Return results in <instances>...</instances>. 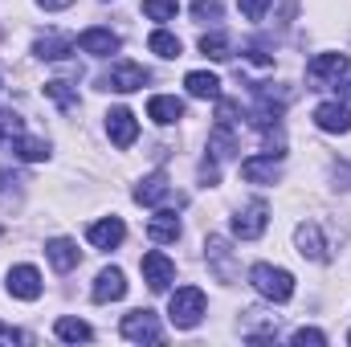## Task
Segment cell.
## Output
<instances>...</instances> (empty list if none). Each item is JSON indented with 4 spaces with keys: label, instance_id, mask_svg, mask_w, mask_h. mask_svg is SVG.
Returning a JSON list of instances; mask_svg holds the SVG:
<instances>
[{
    "label": "cell",
    "instance_id": "obj_1",
    "mask_svg": "<svg viewBox=\"0 0 351 347\" xmlns=\"http://www.w3.org/2000/svg\"><path fill=\"white\" fill-rule=\"evenodd\" d=\"M250 282H254V290L262 298H269V302H290V294H294V274L290 270H278V265H265V261H258L250 270Z\"/></svg>",
    "mask_w": 351,
    "mask_h": 347
},
{
    "label": "cell",
    "instance_id": "obj_2",
    "mask_svg": "<svg viewBox=\"0 0 351 347\" xmlns=\"http://www.w3.org/2000/svg\"><path fill=\"white\" fill-rule=\"evenodd\" d=\"M168 319L180 331H192L204 319V290L200 286H180L172 294V302H168Z\"/></svg>",
    "mask_w": 351,
    "mask_h": 347
},
{
    "label": "cell",
    "instance_id": "obj_3",
    "mask_svg": "<svg viewBox=\"0 0 351 347\" xmlns=\"http://www.w3.org/2000/svg\"><path fill=\"white\" fill-rule=\"evenodd\" d=\"M123 335L135 344H160L164 327H160L156 311H131V315H123Z\"/></svg>",
    "mask_w": 351,
    "mask_h": 347
},
{
    "label": "cell",
    "instance_id": "obj_4",
    "mask_svg": "<svg viewBox=\"0 0 351 347\" xmlns=\"http://www.w3.org/2000/svg\"><path fill=\"white\" fill-rule=\"evenodd\" d=\"M265 221H269V208H265V200L245 204V208L233 217V237H241V241H258V237L265 233Z\"/></svg>",
    "mask_w": 351,
    "mask_h": 347
},
{
    "label": "cell",
    "instance_id": "obj_5",
    "mask_svg": "<svg viewBox=\"0 0 351 347\" xmlns=\"http://www.w3.org/2000/svg\"><path fill=\"white\" fill-rule=\"evenodd\" d=\"M143 82H147V70L135 66V62H114V66L102 74V86L119 90V94H131V90H139Z\"/></svg>",
    "mask_w": 351,
    "mask_h": 347
},
{
    "label": "cell",
    "instance_id": "obj_6",
    "mask_svg": "<svg viewBox=\"0 0 351 347\" xmlns=\"http://www.w3.org/2000/svg\"><path fill=\"white\" fill-rule=\"evenodd\" d=\"M348 53H319L311 66H306V78L315 82V86H327V82H339L343 74H348Z\"/></svg>",
    "mask_w": 351,
    "mask_h": 347
},
{
    "label": "cell",
    "instance_id": "obj_7",
    "mask_svg": "<svg viewBox=\"0 0 351 347\" xmlns=\"http://www.w3.org/2000/svg\"><path fill=\"white\" fill-rule=\"evenodd\" d=\"M143 282L156 290V294H164L168 286H172V278H176V265H172V258H164L160 250H152V254H143Z\"/></svg>",
    "mask_w": 351,
    "mask_h": 347
},
{
    "label": "cell",
    "instance_id": "obj_8",
    "mask_svg": "<svg viewBox=\"0 0 351 347\" xmlns=\"http://www.w3.org/2000/svg\"><path fill=\"white\" fill-rule=\"evenodd\" d=\"M106 135H110L114 147H131V143L139 139V123H135V115H131L127 106H114V110L106 115Z\"/></svg>",
    "mask_w": 351,
    "mask_h": 347
},
{
    "label": "cell",
    "instance_id": "obj_9",
    "mask_svg": "<svg viewBox=\"0 0 351 347\" xmlns=\"http://www.w3.org/2000/svg\"><path fill=\"white\" fill-rule=\"evenodd\" d=\"M315 123H319L323 131H331V135H348L351 131V110L339 102V98L319 102V106H315Z\"/></svg>",
    "mask_w": 351,
    "mask_h": 347
},
{
    "label": "cell",
    "instance_id": "obj_10",
    "mask_svg": "<svg viewBox=\"0 0 351 347\" xmlns=\"http://www.w3.org/2000/svg\"><path fill=\"white\" fill-rule=\"evenodd\" d=\"M8 294L33 302V298L41 294V274H37L33 265H12V270H8Z\"/></svg>",
    "mask_w": 351,
    "mask_h": 347
},
{
    "label": "cell",
    "instance_id": "obj_11",
    "mask_svg": "<svg viewBox=\"0 0 351 347\" xmlns=\"http://www.w3.org/2000/svg\"><path fill=\"white\" fill-rule=\"evenodd\" d=\"M90 246L94 250H114V246H123V237H127V225L119 221V217H106V221H94L86 229Z\"/></svg>",
    "mask_w": 351,
    "mask_h": 347
},
{
    "label": "cell",
    "instance_id": "obj_12",
    "mask_svg": "<svg viewBox=\"0 0 351 347\" xmlns=\"http://www.w3.org/2000/svg\"><path fill=\"white\" fill-rule=\"evenodd\" d=\"M127 294V278H123V270H102L98 278H94V290H90V298L94 302H119Z\"/></svg>",
    "mask_w": 351,
    "mask_h": 347
},
{
    "label": "cell",
    "instance_id": "obj_13",
    "mask_svg": "<svg viewBox=\"0 0 351 347\" xmlns=\"http://www.w3.org/2000/svg\"><path fill=\"white\" fill-rule=\"evenodd\" d=\"M78 49H82V53H94V58L119 53V33H110V29H86V33L78 37Z\"/></svg>",
    "mask_w": 351,
    "mask_h": 347
},
{
    "label": "cell",
    "instance_id": "obj_14",
    "mask_svg": "<svg viewBox=\"0 0 351 347\" xmlns=\"http://www.w3.org/2000/svg\"><path fill=\"white\" fill-rule=\"evenodd\" d=\"M168 192H172V184H168V176L164 172H152V176H143V180L135 184V200L147 204V208H156Z\"/></svg>",
    "mask_w": 351,
    "mask_h": 347
},
{
    "label": "cell",
    "instance_id": "obj_15",
    "mask_svg": "<svg viewBox=\"0 0 351 347\" xmlns=\"http://www.w3.org/2000/svg\"><path fill=\"white\" fill-rule=\"evenodd\" d=\"M294 241H298V254L311 261H327V241L319 233V225H298L294 229Z\"/></svg>",
    "mask_w": 351,
    "mask_h": 347
},
{
    "label": "cell",
    "instance_id": "obj_16",
    "mask_svg": "<svg viewBox=\"0 0 351 347\" xmlns=\"http://www.w3.org/2000/svg\"><path fill=\"white\" fill-rule=\"evenodd\" d=\"M147 119H156L160 127L180 123V119H184V102H180L176 94H156V98L147 102Z\"/></svg>",
    "mask_w": 351,
    "mask_h": 347
},
{
    "label": "cell",
    "instance_id": "obj_17",
    "mask_svg": "<svg viewBox=\"0 0 351 347\" xmlns=\"http://www.w3.org/2000/svg\"><path fill=\"white\" fill-rule=\"evenodd\" d=\"M45 258L53 261V270H62V274H70L78 261H82V254H78V246L70 241V237H53L49 246H45Z\"/></svg>",
    "mask_w": 351,
    "mask_h": 347
},
{
    "label": "cell",
    "instance_id": "obj_18",
    "mask_svg": "<svg viewBox=\"0 0 351 347\" xmlns=\"http://www.w3.org/2000/svg\"><path fill=\"white\" fill-rule=\"evenodd\" d=\"M180 233H184V229H180V217H176V213H156V217L147 221V237H152L156 246H172Z\"/></svg>",
    "mask_w": 351,
    "mask_h": 347
},
{
    "label": "cell",
    "instance_id": "obj_19",
    "mask_svg": "<svg viewBox=\"0 0 351 347\" xmlns=\"http://www.w3.org/2000/svg\"><path fill=\"white\" fill-rule=\"evenodd\" d=\"M70 49H74V37H66V33H45V37L33 45V53L45 58V62H62Z\"/></svg>",
    "mask_w": 351,
    "mask_h": 347
},
{
    "label": "cell",
    "instance_id": "obj_20",
    "mask_svg": "<svg viewBox=\"0 0 351 347\" xmlns=\"http://www.w3.org/2000/svg\"><path fill=\"white\" fill-rule=\"evenodd\" d=\"M241 176L250 180V184H274L282 168H278V156H265V160H245L241 164Z\"/></svg>",
    "mask_w": 351,
    "mask_h": 347
},
{
    "label": "cell",
    "instance_id": "obj_21",
    "mask_svg": "<svg viewBox=\"0 0 351 347\" xmlns=\"http://www.w3.org/2000/svg\"><path fill=\"white\" fill-rule=\"evenodd\" d=\"M184 86H188V94L192 98H221V78L217 74H204V70H192L188 78H184Z\"/></svg>",
    "mask_w": 351,
    "mask_h": 347
},
{
    "label": "cell",
    "instance_id": "obj_22",
    "mask_svg": "<svg viewBox=\"0 0 351 347\" xmlns=\"http://www.w3.org/2000/svg\"><path fill=\"white\" fill-rule=\"evenodd\" d=\"M208 261H213V270H217V278L221 282H229L233 278V261H229V241L225 237H208Z\"/></svg>",
    "mask_w": 351,
    "mask_h": 347
},
{
    "label": "cell",
    "instance_id": "obj_23",
    "mask_svg": "<svg viewBox=\"0 0 351 347\" xmlns=\"http://www.w3.org/2000/svg\"><path fill=\"white\" fill-rule=\"evenodd\" d=\"M58 339H66V344H86V339H94V331H90V323H82V319H58Z\"/></svg>",
    "mask_w": 351,
    "mask_h": 347
},
{
    "label": "cell",
    "instance_id": "obj_24",
    "mask_svg": "<svg viewBox=\"0 0 351 347\" xmlns=\"http://www.w3.org/2000/svg\"><path fill=\"white\" fill-rule=\"evenodd\" d=\"M12 152H16L21 160L37 164V160H45V156H49V143H45V139H29V135H16V139H12Z\"/></svg>",
    "mask_w": 351,
    "mask_h": 347
},
{
    "label": "cell",
    "instance_id": "obj_25",
    "mask_svg": "<svg viewBox=\"0 0 351 347\" xmlns=\"http://www.w3.org/2000/svg\"><path fill=\"white\" fill-rule=\"evenodd\" d=\"M45 98H53L62 110H78V90L70 86V82H62V78L45 82Z\"/></svg>",
    "mask_w": 351,
    "mask_h": 347
},
{
    "label": "cell",
    "instance_id": "obj_26",
    "mask_svg": "<svg viewBox=\"0 0 351 347\" xmlns=\"http://www.w3.org/2000/svg\"><path fill=\"white\" fill-rule=\"evenodd\" d=\"M200 53L204 58H213V62H229L233 53H229V37L225 33H204L200 37Z\"/></svg>",
    "mask_w": 351,
    "mask_h": 347
},
{
    "label": "cell",
    "instance_id": "obj_27",
    "mask_svg": "<svg viewBox=\"0 0 351 347\" xmlns=\"http://www.w3.org/2000/svg\"><path fill=\"white\" fill-rule=\"evenodd\" d=\"M147 49L160 53V58H180V37H172L168 29H156V33L147 37Z\"/></svg>",
    "mask_w": 351,
    "mask_h": 347
},
{
    "label": "cell",
    "instance_id": "obj_28",
    "mask_svg": "<svg viewBox=\"0 0 351 347\" xmlns=\"http://www.w3.org/2000/svg\"><path fill=\"white\" fill-rule=\"evenodd\" d=\"M143 12H147L152 21H176L180 4H176V0H143Z\"/></svg>",
    "mask_w": 351,
    "mask_h": 347
},
{
    "label": "cell",
    "instance_id": "obj_29",
    "mask_svg": "<svg viewBox=\"0 0 351 347\" xmlns=\"http://www.w3.org/2000/svg\"><path fill=\"white\" fill-rule=\"evenodd\" d=\"M192 16L196 21H221V4L217 0H196L192 4Z\"/></svg>",
    "mask_w": 351,
    "mask_h": 347
},
{
    "label": "cell",
    "instance_id": "obj_30",
    "mask_svg": "<svg viewBox=\"0 0 351 347\" xmlns=\"http://www.w3.org/2000/svg\"><path fill=\"white\" fill-rule=\"evenodd\" d=\"M323 347L327 344V335H323V331H315V327H302V331H294V347Z\"/></svg>",
    "mask_w": 351,
    "mask_h": 347
},
{
    "label": "cell",
    "instance_id": "obj_31",
    "mask_svg": "<svg viewBox=\"0 0 351 347\" xmlns=\"http://www.w3.org/2000/svg\"><path fill=\"white\" fill-rule=\"evenodd\" d=\"M237 8L250 16V21H262L265 16V8H269V0H237Z\"/></svg>",
    "mask_w": 351,
    "mask_h": 347
},
{
    "label": "cell",
    "instance_id": "obj_32",
    "mask_svg": "<svg viewBox=\"0 0 351 347\" xmlns=\"http://www.w3.org/2000/svg\"><path fill=\"white\" fill-rule=\"evenodd\" d=\"M0 344H25V335H21L16 327H4V323H0Z\"/></svg>",
    "mask_w": 351,
    "mask_h": 347
},
{
    "label": "cell",
    "instance_id": "obj_33",
    "mask_svg": "<svg viewBox=\"0 0 351 347\" xmlns=\"http://www.w3.org/2000/svg\"><path fill=\"white\" fill-rule=\"evenodd\" d=\"M37 4H41V8H49V12H58V8H70L74 0H37Z\"/></svg>",
    "mask_w": 351,
    "mask_h": 347
},
{
    "label": "cell",
    "instance_id": "obj_34",
    "mask_svg": "<svg viewBox=\"0 0 351 347\" xmlns=\"http://www.w3.org/2000/svg\"><path fill=\"white\" fill-rule=\"evenodd\" d=\"M339 94H343V98H351V82H343V86H339Z\"/></svg>",
    "mask_w": 351,
    "mask_h": 347
},
{
    "label": "cell",
    "instance_id": "obj_35",
    "mask_svg": "<svg viewBox=\"0 0 351 347\" xmlns=\"http://www.w3.org/2000/svg\"><path fill=\"white\" fill-rule=\"evenodd\" d=\"M0 139H4V123H0Z\"/></svg>",
    "mask_w": 351,
    "mask_h": 347
},
{
    "label": "cell",
    "instance_id": "obj_36",
    "mask_svg": "<svg viewBox=\"0 0 351 347\" xmlns=\"http://www.w3.org/2000/svg\"><path fill=\"white\" fill-rule=\"evenodd\" d=\"M348 344H351V331H348Z\"/></svg>",
    "mask_w": 351,
    "mask_h": 347
}]
</instances>
